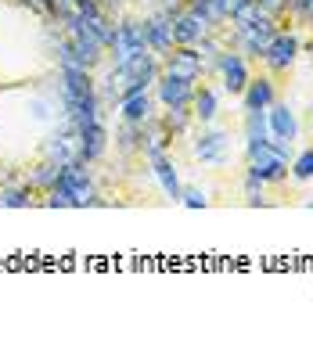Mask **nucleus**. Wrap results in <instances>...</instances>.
<instances>
[{"mask_svg":"<svg viewBox=\"0 0 313 352\" xmlns=\"http://www.w3.org/2000/svg\"><path fill=\"white\" fill-rule=\"evenodd\" d=\"M61 104H65V116L72 130H83L90 122H101L98 116V90H94L90 69L83 65H61Z\"/></svg>","mask_w":313,"mask_h":352,"instance_id":"obj_1","label":"nucleus"},{"mask_svg":"<svg viewBox=\"0 0 313 352\" xmlns=\"http://www.w3.org/2000/svg\"><path fill=\"white\" fill-rule=\"evenodd\" d=\"M51 209H87V205H105L94 190V180L87 173V162H72L61 169V180L47 190Z\"/></svg>","mask_w":313,"mask_h":352,"instance_id":"obj_2","label":"nucleus"},{"mask_svg":"<svg viewBox=\"0 0 313 352\" xmlns=\"http://www.w3.org/2000/svg\"><path fill=\"white\" fill-rule=\"evenodd\" d=\"M58 19L65 22V33H69V40H72V47H76V54H80V61H83V69H94V65H101V51H105V43L94 36V29L87 25V19L76 8H61L58 11Z\"/></svg>","mask_w":313,"mask_h":352,"instance_id":"obj_3","label":"nucleus"},{"mask_svg":"<svg viewBox=\"0 0 313 352\" xmlns=\"http://www.w3.org/2000/svg\"><path fill=\"white\" fill-rule=\"evenodd\" d=\"M116 51V69L130 65L137 54L148 51V40H144V25L140 22H119L112 25V43H108Z\"/></svg>","mask_w":313,"mask_h":352,"instance_id":"obj_4","label":"nucleus"},{"mask_svg":"<svg viewBox=\"0 0 313 352\" xmlns=\"http://www.w3.org/2000/svg\"><path fill=\"white\" fill-rule=\"evenodd\" d=\"M295 58H299V40L292 33H285V29H277L274 40L267 43V51H263V61H267L274 72H288L295 65Z\"/></svg>","mask_w":313,"mask_h":352,"instance_id":"obj_5","label":"nucleus"},{"mask_svg":"<svg viewBox=\"0 0 313 352\" xmlns=\"http://www.w3.org/2000/svg\"><path fill=\"white\" fill-rule=\"evenodd\" d=\"M195 98V83L173 72H159V101L166 108H187Z\"/></svg>","mask_w":313,"mask_h":352,"instance_id":"obj_6","label":"nucleus"},{"mask_svg":"<svg viewBox=\"0 0 313 352\" xmlns=\"http://www.w3.org/2000/svg\"><path fill=\"white\" fill-rule=\"evenodd\" d=\"M144 151H148V162H151L155 176H159L162 190H166L173 201H180V180H177V169H173V162H169L166 148H159V144H144Z\"/></svg>","mask_w":313,"mask_h":352,"instance_id":"obj_7","label":"nucleus"},{"mask_svg":"<svg viewBox=\"0 0 313 352\" xmlns=\"http://www.w3.org/2000/svg\"><path fill=\"white\" fill-rule=\"evenodd\" d=\"M248 173H252L256 180H263V184H277V180H285V176H288V158H281L270 144H267V151L252 155V166H248Z\"/></svg>","mask_w":313,"mask_h":352,"instance_id":"obj_8","label":"nucleus"},{"mask_svg":"<svg viewBox=\"0 0 313 352\" xmlns=\"http://www.w3.org/2000/svg\"><path fill=\"white\" fill-rule=\"evenodd\" d=\"M202 69H206V58H202V51H195V47H180V51L166 54V69L162 72H173V76H184V79H195L202 76Z\"/></svg>","mask_w":313,"mask_h":352,"instance_id":"obj_9","label":"nucleus"},{"mask_svg":"<svg viewBox=\"0 0 313 352\" xmlns=\"http://www.w3.org/2000/svg\"><path fill=\"white\" fill-rule=\"evenodd\" d=\"M267 126H270V137L274 140H285V144H292L295 137H299V122H295V111L288 108V104H270L267 108Z\"/></svg>","mask_w":313,"mask_h":352,"instance_id":"obj_10","label":"nucleus"},{"mask_svg":"<svg viewBox=\"0 0 313 352\" xmlns=\"http://www.w3.org/2000/svg\"><path fill=\"white\" fill-rule=\"evenodd\" d=\"M144 40H148V51L151 54H169L173 51V19L166 14H155L151 22H144Z\"/></svg>","mask_w":313,"mask_h":352,"instance_id":"obj_11","label":"nucleus"},{"mask_svg":"<svg viewBox=\"0 0 313 352\" xmlns=\"http://www.w3.org/2000/svg\"><path fill=\"white\" fill-rule=\"evenodd\" d=\"M47 158H51V162H61V166L80 162V137H76L72 126H69V130H61V133H54L51 140H47Z\"/></svg>","mask_w":313,"mask_h":352,"instance_id":"obj_12","label":"nucleus"},{"mask_svg":"<svg viewBox=\"0 0 313 352\" xmlns=\"http://www.w3.org/2000/svg\"><path fill=\"white\" fill-rule=\"evenodd\" d=\"M216 65H220L224 72V87L230 94H241L245 83H248V65H245V58L241 54H234V51H224L220 58H216Z\"/></svg>","mask_w":313,"mask_h":352,"instance_id":"obj_13","label":"nucleus"},{"mask_svg":"<svg viewBox=\"0 0 313 352\" xmlns=\"http://www.w3.org/2000/svg\"><path fill=\"white\" fill-rule=\"evenodd\" d=\"M206 33H209V25L202 22V19H195L191 11L173 14V43H180V47H195Z\"/></svg>","mask_w":313,"mask_h":352,"instance_id":"obj_14","label":"nucleus"},{"mask_svg":"<svg viewBox=\"0 0 313 352\" xmlns=\"http://www.w3.org/2000/svg\"><path fill=\"white\" fill-rule=\"evenodd\" d=\"M76 137H80V162H98V158L105 155V126L101 122H90L83 126V130H76Z\"/></svg>","mask_w":313,"mask_h":352,"instance_id":"obj_15","label":"nucleus"},{"mask_svg":"<svg viewBox=\"0 0 313 352\" xmlns=\"http://www.w3.org/2000/svg\"><path fill=\"white\" fill-rule=\"evenodd\" d=\"M241 98H245V111H267L274 104V83L267 76L248 79L245 90H241Z\"/></svg>","mask_w":313,"mask_h":352,"instance_id":"obj_16","label":"nucleus"},{"mask_svg":"<svg viewBox=\"0 0 313 352\" xmlns=\"http://www.w3.org/2000/svg\"><path fill=\"white\" fill-rule=\"evenodd\" d=\"M195 155L202 158V162H216V166H220L224 158H227V133L206 130V133L195 140Z\"/></svg>","mask_w":313,"mask_h":352,"instance_id":"obj_17","label":"nucleus"},{"mask_svg":"<svg viewBox=\"0 0 313 352\" xmlns=\"http://www.w3.org/2000/svg\"><path fill=\"white\" fill-rule=\"evenodd\" d=\"M119 116H122V122H148L151 119V98H148V90L144 94H133V98H122L119 101Z\"/></svg>","mask_w":313,"mask_h":352,"instance_id":"obj_18","label":"nucleus"},{"mask_svg":"<svg viewBox=\"0 0 313 352\" xmlns=\"http://www.w3.org/2000/svg\"><path fill=\"white\" fill-rule=\"evenodd\" d=\"M191 104H195V116H198L202 122H213V119H216V108H220V101H216V94H213L209 87H202V90H195V98H191Z\"/></svg>","mask_w":313,"mask_h":352,"instance_id":"obj_19","label":"nucleus"},{"mask_svg":"<svg viewBox=\"0 0 313 352\" xmlns=\"http://www.w3.org/2000/svg\"><path fill=\"white\" fill-rule=\"evenodd\" d=\"M61 169H65L61 162H51V158H47V162H43L40 169H33V176H29V184L40 187V190H51V187L61 180Z\"/></svg>","mask_w":313,"mask_h":352,"instance_id":"obj_20","label":"nucleus"},{"mask_svg":"<svg viewBox=\"0 0 313 352\" xmlns=\"http://www.w3.org/2000/svg\"><path fill=\"white\" fill-rule=\"evenodd\" d=\"M33 198H29V187H0V209H29Z\"/></svg>","mask_w":313,"mask_h":352,"instance_id":"obj_21","label":"nucleus"},{"mask_svg":"<svg viewBox=\"0 0 313 352\" xmlns=\"http://www.w3.org/2000/svg\"><path fill=\"white\" fill-rule=\"evenodd\" d=\"M184 126H187V108H169L166 119H162V130L166 133H180Z\"/></svg>","mask_w":313,"mask_h":352,"instance_id":"obj_22","label":"nucleus"},{"mask_svg":"<svg viewBox=\"0 0 313 352\" xmlns=\"http://www.w3.org/2000/svg\"><path fill=\"white\" fill-rule=\"evenodd\" d=\"M292 173H295V180H313V151H303L299 158H295Z\"/></svg>","mask_w":313,"mask_h":352,"instance_id":"obj_23","label":"nucleus"},{"mask_svg":"<svg viewBox=\"0 0 313 352\" xmlns=\"http://www.w3.org/2000/svg\"><path fill=\"white\" fill-rule=\"evenodd\" d=\"M180 201L187 205V209H206V205H209V198L202 195L198 187H180Z\"/></svg>","mask_w":313,"mask_h":352,"instance_id":"obj_24","label":"nucleus"},{"mask_svg":"<svg viewBox=\"0 0 313 352\" xmlns=\"http://www.w3.org/2000/svg\"><path fill=\"white\" fill-rule=\"evenodd\" d=\"M245 198H248V205H263V180H256L252 173L245 176Z\"/></svg>","mask_w":313,"mask_h":352,"instance_id":"obj_25","label":"nucleus"},{"mask_svg":"<svg viewBox=\"0 0 313 352\" xmlns=\"http://www.w3.org/2000/svg\"><path fill=\"white\" fill-rule=\"evenodd\" d=\"M285 8H288V11H295L299 19L313 22V0H285Z\"/></svg>","mask_w":313,"mask_h":352,"instance_id":"obj_26","label":"nucleus"},{"mask_svg":"<svg viewBox=\"0 0 313 352\" xmlns=\"http://www.w3.org/2000/svg\"><path fill=\"white\" fill-rule=\"evenodd\" d=\"M25 4H29V8H36V11L54 14V19H58V11H61V4H58V0H25Z\"/></svg>","mask_w":313,"mask_h":352,"instance_id":"obj_27","label":"nucleus"},{"mask_svg":"<svg viewBox=\"0 0 313 352\" xmlns=\"http://www.w3.org/2000/svg\"><path fill=\"white\" fill-rule=\"evenodd\" d=\"M256 4H259L263 11H267V14H277L281 8H285V0H256Z\"/></svg>","mask_w":313,"mask_h":352,"instance_id":"obj_28","label":"nucleus"},{"mask_svg":"<svg viewBox=\"0 0 313 352\" xmlns=\"http://www.w3.org/2000/svg\"><path fill=\"white\" fill-rule=\"evenodd\" d=\"M98 4H101V11H119L122 0H98Z\"/></svg>","mask_w":313,"mask_h":352,"instance_id":"obj_29","label":"nucleus"},{"mask_svg":"<svg viewBox=\"0 0 313 352\" xmlns=\"http://www.w3.org/2000/svg\"><path fill=\"white\" fill-rule=\"evenodd\" d=\"M11 180H14V176H11V173H8V169H0V187H8V184H11Z\"/></svg>","mask_w":313,"mask_h":352,"instance_id":"obj_30","label":"nucleus"},{"mask_svg":"<svg viewBox=\"0 0 313 352\" xmlns=\"http://www.w3.org/2000/svg\"><path fill=\"white\" fill-rule=\"evenodd\" d=\"M58 4H61V8H76L80 0H58Z\"/></svg>","mask_w":313,"mask_h":352,"instance_id":"obj_31","label":"nucleus"}]
</instances>
